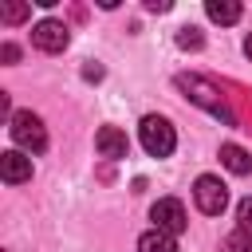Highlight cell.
I'll return each instance as SVG.
<instances>
[{"label":"cell","instance_id":"1","mask_svg":"<svg viewBox=\"0 0 252 252\" xmlns=\"http://www.w3.org/2000/svg\"><path fill=\"white\" fill-rule=\"evenodd\" d=\"M138 138H142L150 158H169L173 146H177V134H173L169 118H161V114H146L142 126H138Z\"/></svg>","mask_w":252,"mask_h":252},{"label":"cell","instance_id":"2","mask_svg":"<svg viewBox=\"0 0 252 252\" xmlns=\"http://www.w3.org/2000/svg\"><path fill=\"white\" fill-rule=\"evenodd\" d=\"M8 134H12V142H16L20 150H28V154H39V150L47 146V130H43L39 114H32V110H16L12 122H8Z\"/></svg>","mask_w":252,"mask_h":252},{"label":"cell","instance_id":"3","mask_svg":"<svg viewBox=\"0 0 252 252\" xmlns=\"http://www.w3.org/2000/svg\"><path fill=\"white\" fill-rule=\"evenodd\" d=\"M193 201H197V209H201L205 217H220V213H224V205H228V189H224V181H220V177L201 173V177L193 181Z\"/></svg>","mask_w":252,"mask_h":252},{"label":"cell","instance_id":"4","mask_svg":"<svg viewBox=\"0 0 252 252\" xmlns=\"http://www.w3.org/2000/svg\"><path fill=\"white\" fill-rule=\"evenodd\" d=\"M177 87H181V91H189V98H193V102L209 106L217 118H224L228 126H236V118H232V110L224 106V98H213V94H217V87H213V83H205V79H197V75H177Z\"/></svg>","mask_w":252,"mask_h":252},{"label":"cell","instance_id":"5","mask_svg":"<svg viewBox=\"0 0 252 252\" xmlns=\"http://www.w3.org/2000/svg\"><path fill=\"white\" fill-rule=\"evenodd\" d=\"M150 220H154V228H161V232H169V236H181L185 232V205L177 201V197H161V201H154V209H150Z\"/></svg>","mask_w":252,"mask_h":252},{"label":"cell","instance_id":"6","mask_svg":"<svg viewBox=\"0 0 252 252\" xmlns=\"http://www.w3.org/2000/svg\"><path fill=\"white\" fill-rule=\"evenodd\" d=\"M32 43H35L39 51H47V55H59V51L71 43V32H67V24H59V20H39V24L32 28Z\"/></svg>","mask_w":252,"mask_h":252},{"label":"cell","instance_id":"7","mask_svg":"<svg viewBox=\"0 0 252 252\" xmlns=\"http://www.w3.org/2000/svg\"><path fill=\"white\" fill-rule=\"evenodd\" d=\"M0 177H4L8 185L28 181V177H32V158H28L24 150H8V154H0Z\"/></svg>","mask_w":252,"mask_h":252},{"label":"cell","instance_id":"8","mask_svg":"<svg viewBox=\"0 0 252 252\" xmlns=\"http://www.w3.org/2000/svg\"><path fill=\"white\" fill-rule=\"evenodd\" d=\"M94 146H98V154L110 158V161H118V158L130 154V142H126V134H122L118 126H102V130L94 134Z\"/></svg>","mask_w":252,"mask_h":252},{"label":"cell","instance_id":"9","mask_svg":"<svg viewBox=\"0 0 252 252\" xmlns=\"http://www.w3.org/2000/svg\"><path fill=\"white\" fill-rule=\"evenodd\" d=\"M220 161H224V169L236 173V177L252 173V158H248V150L236 146V142H224V146H220Z\"/></svg>","mask_w":252,"mask_h":252},{"label":"cell","instance_id":"10","mask_svg":"<svg viewBox=\"0 0 252 252\" xmlns=\"http://www.w3.org/2000/svg\"><path fill=\"white\" fill-rule=\"evenodd\" d=\"M138 252H177V240L161 228H150V232L138 236Z\"/></svg>","mask_w":252,"mask_h":252},{"label":"cell","instance_id":"11","mask_svg":"<svg viewBox=\"0 0 252 252\" xmlns=\"http://www.w3.org/2000/svg\"><path fill=\"white\" fill-rule=\"evenodd\" d=\"M205 12H209V20H213V24H236L244 8H240L236 0H209V4H205Z\"/></svg>","mask_w":252,"mask_h":252},{"label":"cell","instance_id":"12","mask_svg":"<svg viewBox=\"0 0 252 252\" xmlns=\"http://www.w3.org/2000/svg\"><path fill=\"white\" fill-rule=\"evenodd\" d=\"M28 12H32L28 4H4L0 8V20L4 24H20V20H28Z\"/></svg>","mask_w":252,"mask_h":252},{"label":"cell","instance_id":"13","mask_svg":"<svg viewBox=\"0 0 252 252\" xmlns=\"http://www.w3.org/2000/svg\"><path fill=\"white\" fill-rule=\"evenodd\" d=\"M236 220H240V232L252 236V197H244V201L236 205Z\"/></svg>","mask_w":252,"mask_h":252},{"label":"cell","instance_id":"14","mask_svg":"<svg viewBox=\"0 0 252 252\" xmlns=\"http://www.w3.org/2000/svg\"><path fill=\"white\" fill-rule=\"evenodd\" d=\"M177 43H181V47H193V51H197V47H201V32H197V28L189 24V28H181V32H177Z\"/></svg>","mask_w":252,"mask_h":252},{"label":"cell","instance_id":"15","mask_svg":"<svg viewBox=\"0 0 252 252\" xmlns=\"http://www.w3.org/2000/svg\"><path fill=\"white\" fill-rule=\"evenodd\" d=\"M228 252H252V236H248V232H240V228H236V232H232V236H228Z\"/></svg>","mask_w":252,"mask_h":252},{"label":"cell","instance_id":"16","mask_svg":"<svg viewBox=\"0 0 252 252\" xmlns=\"http://www.w3.org/2000/svg\"><path fill=\"white\" fill-rule=\"evenodd\" d=\"M0 55H4V63H16V59H20V47H16V43H4Z\"/></svg>","mask_w":252,"mask_h":252},{"label":"cell","instance_id":"17","mask_svg":"<svg viewBox=\"0 0 252 252\" xmlns=\"http://www.w3.org/2000/svg\"><path fill=\"white\" fill-rule=\"evenodd\" d=\"M244 55H248V59H252V35H248V39H244Z\"/></svg>","mask_w":252,"mask_h":252}]
</instances>
